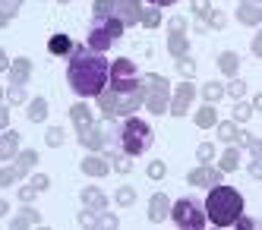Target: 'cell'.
I'll use <instances>...</instances> for the list:
<instances>
[{
  "label": "cell",
  "instance_id": "6da1fadb",
  "mask_svg": "<svg viewBox=\"0 0 262 230\" xmlns=\"http://www.w3.org/2000/svg\"><path fill=\"white\" fill-rule=\"evenodd\" d=\"M107 60L104 54L92 48H73L70 51V66H67V82L70 88L82 95V98H95V95L107 85Z\"/></svg>",
  "mask_w": 262,
  "mask_h": 230
},
{
  "label": "cell",
  "instance_id": "7a4b0ae2",
  "mask_svg": "<svg viewBox=\"0 0 262 230\" xmlns=\"http://www.w3.org/2000/svg\"><path fill=\"white\" fill-rule=\"evenodd\" d=\"M209 189H212V193H209V199H205V218H209L215 227H231L243 215L240 193L231 189V186H221V183H215Z\"/></svg>",
  "mask_w": 262,
  "mask_h": 230
},
{
  "label": "cell",
  "instance_id": "3957f363",
  "mask_svg": "<svg viewBox=\"0 0 262 230\" xmlns=\"http://www.w3.org/2000/svg\"><path fill=\"white\" fill-rule=\"evenodd\" d=\"M117 139H120V148H123V155H142V151L152 148L155 136H152V126H148L145 120L139 117H126L120 123V132H117Z\"/></svg>",
  "mask_w": 262,
  "mask_h": 230
},
{
  "label": "cell",
  "instance_id": "277c9868",
  "mask_svg": "<svg viewBox=\"0 0 262 230\" xmlns=\"http://www.w3.org/2000/svg\"><path fill=\"white\" fill-rule=\"evenodd\" d=\"M98 107L104 117H129V113H136V107L142 104V85L133 88V91H111V88H101L98 95Z\"/></svg>",
  "mask_w": 262,
  "mask_h": 230
},
{
  "label": "cell",
  "instance_id": "5b68a950",
  "mask_svg": "<svg viewBox=\"0 0 262 230\" xmlns=\"http://www.w3.org/2000/svg\"><path fill=\"white\" fill-rule=\"evenodd\" d=\"M123 29L126 26L120 22L117 16H95V19H92V29H89V48L98 51V54H104L123 35Z\"/></svg>",
  "mask_w": 262,
  "mask_h": 230
},
{
  "label": "cell",
  "instance_id": "8992f818",
  "mask_svg": "<svg viewBox=\"0 0 262 230\" xmlns=\"http://www.w3.org/2000/svg\"><path fill=\"white\" fill-rule=\"evenodd\" d=\"M107 88L111 91H133L139 88V73H136V63H129L126 57H120V60H114L107 66Z\"/></svg>",
  "mask_w": 262,
  "mask_h": 230
},
{
  "label": "cell",
  "instance_id": "52a82bcc",
  "mask_svg": "<svg viewBox=\"0 0 262 230\" xmlns=\"http://www.w3.org/2000/svg\"><path fill=\"white\" fill-rule=\"evenodd\" d=\"M142 85V101L145 107L152 110V113H164L167 110V91H171V85H167L164 76H145V79H139Z\"/></svg>",
  "mask_w": 262,
  "mask_h": 230
},
{
  "label": "cell",
  "instance_id": "ba28073f",
  "mask_svg": "<svg viewBox=\"0 0 262 230\" xmlns=\"http://www.w3.org/2000/svg\"><path fill=\"white\" fill-rule=\"evenodd\" d=\"M139 0H95V7H92L95 16H117L123 26L139 22Z\"/></svg>",
  "mask_w": 262,
  "mask_h": 230
},
{
  "label": "cell",
  "instance_id": "9c48e42d",
  "mask_svg": "<svg viewBox=\"0 0 262 230\" xmlns=\"http://www.w3.org/2000/svg\"><path fill=\"white\" fill-rule=\"evenodd\" d=\"M174 218L177 227H190V230H199L205 224V205L199 199H180L171 205V212H167Z\"/></svg>",
  "mask_w": 262,
  "mask_h": 230
},
{
  "label": "cell",
  "instance_id": "30bf717a",
  "mask_svg": "<svg viewBox=\"0 0 262 230\" xmlns=\"http://www.w3.org/2000/svg\"><path fill=\"white\" fill-rule=\"evenodd\" d=\"M193 95H196V88H193L190 82H180V88L174 91L171 104H167V107H171V113H174V117H183V113H186V107H190V101H193Z\"/></svg>",
  "mask_w": 262,
  "mask_h": 230
},
{
  "label": "cell",
  "instance_id": "8fae6325",
  "mask_svg": "<svg viewBox=\"0 0 262 230\" xmlns=\"http://www.w3.org/2000/svg\"><path fill=\"white\" fill-rule=\"evenodd\" d=\"M76 132H79V142L85 145V148H92V151H98V148H104V132L95 126V123H85V126H76Z\"/></svg>",
  "mask_w": 262,
  "mask_h": 230
},
{
  "label": "cell",
  "instance_id": "7c38bea8",
  "mask_svg": "<svg viewBox=\"0 0 262 230\" xmlns=\"http://www.w3.org/2000/svg\"><path fill=\"white\" fill-rule=\"evenodd\" d=\"M190 183H193V186H199V189L215 186V183H221V170H212V167H196V170H190Z\"/></svg>",
  "mask_w": 262,
  "mask_h": 230
},
{
  "label": "cell",
  "instance_id": "4fadbf2b",
  "mask_svg": "<svg viewBox=\"0 0 262 230\" xmlns=\"http://www.w3.org/2000/svg\"><path fill=\"white\" fill-rule=\"evenodd\" d=\"M167 212H171V202H167V196H164V193H155L152 202H148V221L158 224V221L167 218Z\"/></svg>",
  "mask_w": 262,
  "mask_h": 230
},
{
  "label": "cell",
  "instance_id": "5bb4252c",
  "mask_svg": "<svg viewBox=\"0 0 262 230\" xmlns=\"http://www.w3.org/2000/svg\"><path fill=\"white\" fill-rule=\"evenodd\" d=\"M29 73H32V60H29V57L13 60V63H10V85H26Z\"/></svg>",
  "mask_w": 262,
  "mask_h": 230
},
{
  "label": "cell",
  "instance_id": "9a60e30c",
  "mask_svg": "<svg viewBox=\"0 0 262 230\" xmlns=\"http://www.w3.org/2000/svg\"><path fill=\"white\" fill-rule=\"evenodd\" d=\"M73 48H76V44H73V38H70V35H54L51 41H48V51H51L54 57H70Z\"/></svg>",
  "mask_w": 262,
  "mask_h": 230
},
{
  "label": "cell",
  "instance_id": "2e32d148",
  "mask_svg": "<svg viewBox=\"0 0 262 230\" xmlns=\"http://www.w3.org/2000/svg\"><path fill=\"white\" fill-rule=\"evenodd\" d=\"M79 167H82V174H89V177H104L107 170H111V167H107V161H104V158H98V155H89Z\"/></svg>",
  "mask_w": 262,
  "mask_h": 230
},
{
  "label": "cell",
  "instance_id": "e0dca14e",
  "mask_svg": "<svg viewBox=\"0 0 262 230\" xmlns=\"http://www.w3.org/2000/svg\"><path fill=\"white\" fill-rule=\"evenodd\" d=\"M82 205L92 208V212H101V208H104V193L98 186H85L82 189Z\"/></svg>",
  "mask_w": 262,
  "mask_h": 230
},
{
  "label": "cell",
  "instance_id": "ac0fdd59",
  "mask_svg": "<svg viewBox=\"0 0 262 230\" xmlns=\"http://www.w3.org/2000/svg\"><path fill=\"white\" fill-rule=\"evenodd\" d=\"M237 19L243 26H259V19H262V13H259V4H240V10H237Z\"/></svg>",
  "mask_w": 262,
  "mask_h": 230
},
{
  "label": "cell",
  "instance_id": "d6986e66",
  "mask_svg": "<svg viewBox=\"0 0 262 230\" xmlns=\"http://www.w3.org/2000/svg\"><path fill=\"white\" fill-rule=\"evenodd\" d=\"M38 224H41V215L35 212V208H23L19 218L10 221V227H16V230H19V227H38Z\"/></svg>",
  "mask_w": 262,
  "mask_h": 230
},
{
  "label": "cell",
  "instance_id": "ffe728a7",
  "mask_svg": "<svg viewBox=\"0 0 262 230\" xmlns=\"http://www.w3.org/2000/svg\"><path fill=\"white\" fill-rule=\"evenodd\" d=\"M16 148H19V132H4V139H0V161L13 158Z\"/></svg>",
  "mask_w": 262,
  "mask_h": 230
},
{
  "label": "cell",
  "instance_id": "44dd1931",
  "mask_svg": "<svg viewBox=\"0 0 262 230\" xmlns=\"http://www.w3.org/2000/svg\"><path fill=\"white\" fill-rule=\"evenodd\" d=\"M215 123H218V110H215L212 104H202V107H199V113H196V126L209 129V126H215Z\"/></svg>",
  "mask_w": 262,
  "mask_h": 230
},
{
  "label": "cell",
  "instance_id": "7402d4cb",
  "mask_svg": "<svg viewBox=\"0 0 262 230\" xmlns=\"http://www.w3.org/2000/svg\"><path fill=\"white\" fill-rule=\"evenodd\" d=\"M167 51H171V57L177 60V57H183L190 51V41H186L183 35H167Z\"/></svg>",
  "mask_w": 262,
  "mask_h": 230
},
{
  "label": "cell",
  "instance_id": "603a6c76",
  "mask_svg": "<svg viewBox=\"0 0 262 230\" xmlns=\"http://www.w3.org/2000/svg\"><path fill=\"white\" fill-rule=\"evenodd\" d=\"M139 22H142L145 29H158V26H161V7L139 10Z\"/></svg>",
  "mask_w": 262,
  "mask_h": 230
},
{
  "label": "cell",
  "instance_id": "cb8c5ba5",
  "mask_svg": "<svg viewBox=\"0 0 262 230\" xmlns=\"http://www.w3.org/2000/svg\"><path fill=\"white\" fill-rule=\"evenodd\" d=\"M218 66H221V73H224V76H234V73H237V66H240V57H237V54H231V51H224V54L218 57Z\"/></svg>",
  "mask_w": 262,
  "mask_h": 230
},
{
  "label": "cell",
  "instance_id": "d4e9b609",
  "mask_svg": "<svg viewBox=\"0 0 262 230\" xmlns=\"http://www.w3.org/2000/svg\"><path fill=\"white\" fill-rule=\"evenodd\" d=\"M70 120L76 123V126H85V123H95V120H92V110H89L85 104H73V107H70Z\"/></svg>",
  "mask_w": 262,
  "mask_h": 230
},
{
  "label": "cell",
  "instance_id": "484cf974",
  "mask_svg": "<svg viewBox=\"0 0 262 230\" xmlns=\"http://www.w3.org/2000/svg\"><path fill=\"white\" fill-rule=\"evenodd\" d=\"M23 7V0H0V29H4L10 19H13V13Z\"/></svg>",
  "mask_w": 262,
  "mask_h": 230
},
{
  "label": "cell",
  "instance_id": "4316f807",
  "mask_svg": "<svg viewBox=\"0 0 262 230\" xmlns=\"http://www.w3.org/2000/svg\"><path fill=\"white\" fill-rule=\"evenodd\" d=\"M45 117H48V101H45V98H35V101L29 104V120H32V123H41Z\"/></svg>",
  "mask_w": 262,
  "mask_h": 230
},
{
  "label": "cell",
  "instance_id": "83f0119b",
  "mask_svg": "<svg viewBox=\"0 0 262 230\" xmlns=\"http://www.w3.org/2000/svg\"><path fill=\"white\" fill-rule=\"evenodd\" d=\"M215 129H218V139H224V142H234V139H240V129H237V123H215Z\"/></svg>",
  "mask_w": 262,
  "mask_h": 230
},
{
  "label": "cell",
  "instance_id": "f1b7e54d",
  "mask_svg": "<svg viewBox=\"0 0 262 230\" xmlns=\"http://www.w3.org/2000/svg\"><path fill=\"white\" fill-rule=\"evenodd\" d=\"M26 174V170L19 167V164H13V167H4V170H0V186H10V183H16V180H19Z\"/></svg>",
  "mask_w": 262,
  "mask_h": 230
},
{
  "label": "cell",
  "instance_id": "f546056e",
  "mask_svg": "<svg viewBox=\"0 0 262 230\" xmlns=\"http://www.w3.org/2000/svg\"><path fill=\"white\" fill-rule=\"evenodd\" d=\"M221 95H224V88H221L218 82H205V88H202V98L209 101V104H215V101L221 98Z\"/></svg>",
  "mask_w": 262,
  "mask_h": 230
},
{
  "label": "cell",
  "instance_id": "4dcf8cb0",
  "mask_svg": "<svg viewBox=\"0 0 262 230\" xmlns=\"http://www.w3.org/2000/svg\"><path fill=\"white\" fill-rule=\"evenodd\" d=\"M237 161H240L237 148H228V151L221 155V170H237Z\"/></svg>",
  "mask_w": 262,
  "mask_h": 230
},
{
  "label": "cell",
  "instance_id": "1f68e13d",
  "mask_svg": "<svg viewBox=\"0 0 262 230\" xmlns=\"http://www.w3.org/2000/svg\"><path fill=\"white\" fill-rule=\"evenodd\" d=\"M177 70L186 76V79H193V76H196V63H193L186 54H183V57H177Z\"/></svg>",
  "mask_w": 262,
  "mask_h": 230
},
{
  "label": "cell",
  "instance_id": "d6a6232c",
  "mask_svg": "<svg viewBox=\"0 0 262 230\" xmlns=\"http://www.w3.org/2000/svg\"><path fill=\"white\" fill-rule=\"evenodd\" d=\"M190 7H193V13L202 19V22H205V16H209V10H212L209 0H190Z\"/></svg>",
  "mask_w": 262,
  "mask_h": 230
},
{
  "label": "cell",
  "instance_id": "836d02e7",
  "mask_svg": "<svg viewBox=\"0 0 262 230\" xmlns=\"http://www.w3.org/2000/svg\"><path fill=\"white\" fill-rule=\"evenodd\" d=\"M16 164H19L23 170H29L32 164H38V155H35V151L29 148V151H23V155H19V158H16Z\"/></svg>",
  "mask_w": 262,
  "mask_h": 230
},
{
  "label": "cell",
  "instance_id": "e575fe53",
  "mask_svg": "<svg viewBox=\"0 0 262 230\" xmlns=\"http://www.w3.org/2000/svg\"><path fill=\"white\" fill-rule=\"evenodd\" d=\"M45 142H48L51 148H57V145L63 142V129H57V126H54V129H48V132H45Z\"/></svg>",
  "mask_w": 262,
  "mask_h": 230
},
{
  "label": "cell",
  "instance_id": "d590c367",
  "mask_svg": "<svg viewBox=\"0 0 262 230\" xmlns=\"http://www.w3.org/2000/svg\"><path fill=\"white\" fill-rule=\"evenodd\" d=\"M79 227H98V212H92V208H85V212L79 215Z\"/></svg>",
  "mask_w": 262,
  "mask_h": 230
},
{
  "label": "cell",
  "instance_id": "8d00e7d4",
  "mask_svg": "<svg viewBox=\"0 0 262 230\" xmlns=\"http://www.w3.org/2000/svg\"><path fill=\"white\" fill-rule=\"evenodd\" d=\"M224 22H228V16H224V13H212L209 10V16H205V26H212V29H224Z\"/></svg>",
  "mask_w": 262,
  "mask_h": 230
},
{
  "label": "cell",
  "instance_id": "74e56055",
  "mask_svg": "<svg viewBox=\"0 0 262 230\" xmlns=\"http://www.w3.org/2000/svg\"><path fill=\"white\" fill-rule=\"evenodd\" d=\"M196 158H199L202 164H205V161H212V158H215V145H209V142H202V145L196 148Z\"/></svg>",
  "mask_w": 262,
  "mask_h": 230
},
{
  "label": "cell",
  "instance_id": "f35d334b",
  "mask_svg": "<svg viewBox=\"0 0 262 230\" xmlns=\"http://www.w3.org/2000/svg\"><path fill=\"white\" fill-rule=\"evenodd\" d=\"M253 117V107L250 104H237L234 107V123H243V120H250Z\"/></svg>",
  "mask_w": 262,
  "mask_h": 230
},
{
  "label": "cell",
  "instance_id": "ab89813d",
  "mask_svg": "<svg viewBox=\"0 0 262 230\" xmlns=\"http://www.w3.org/2000/svg\"><path fill=\"white\" fill-rule=\"evenodd\" d=\"M117 202H120V205H133V202H136V193H133L129 186H120V189H117Z\"/></svg>",
  "mask_w": 262,
  "mask_h": 230
},
{
  "label": "cell",
  "instance_id": "60d3db41",
  "mask_svg": "<svg viewBox=\"0 0 262 230\" xmlns=\"http://www.w3.org/2000/svg\"><path fill=\"white\" fill-rule=\"evenodd\" d=\"M10 104H26V88L23 85H10Z\"/></svg>",
  "mask_w": 262,
  "mask_h": 230
},
{
  "label": "cell",
  "instance_id": "b9f144b4",
  "mask_svg": "<svg viewBox=\"0 0 262 230\" xmlns=\"http://www.w3.org/2000/svg\"><path fill=\"white\" fill-rule=\"evenodd\" d=\"M164 170H167V167H164L161 161H152V164H148V180H161Z\"/></svg>",
  "mask_w": 262,
  "mask_h": 230
},
{
  "label": "cell",
  "instance_id": "7bdbcfd3",
  "mask_svg": "<svg viewBox=\"0 0 262 230\" xmlns=\"http://www.w3.org/2000/svg\"><path fill=\"white\" fill-rule=\"evenodd\" d=\"M186 32V19L183 16H174L171 19V35H183Z\"/></svg>",
  "mask_w": 262,
  "mask_h": 230
},
{
  "label": "cell",
  "instance_id": "ee69618b",
  "mask_svg": "<svg viewBox=\"0 0 262 230\" xmlns=\"http://www.w3.org/2000/svg\"><path fill=\"white\" fill-rule=\"evenodd\" d=\"M129 167H133V164H129V155H117V158H114V170H120V174H126Z\"/></svg>",
  "mask_w": 262,
  "mask_h": 230
},
{
  "label": "cell",
  "instance_id": "f6af8a7d",
  "mask_svg": "<svg viewBox=\"0 0 262 230\" xmlns=\"http://www.w3.org/2000/svg\"><path fill=\"white\" fill-rule=\"evenodd\" d=\"M98 227H117V218L104 215V208H101V212H98Z\"/></svg>",
  "mask_w": 262,
  "mask_h": 230
},
{
  "label": "cell",
  "instance_id": "bcb514c9",
  "mask_svg": "<svg viewBox=\"0 0 262 230\" xmlns=\"http://www.w3.org/2000/svg\"><path fill=\"white\" fill-rule=\"evenodd\" d=\"M32 189H35V193H38V189H48V177L45 174H38V177H32V183H29Z\"/></svg>",
  "mask_w": 262,
  "mask_h": 230
},
{
  "label": "cell",
  "instance_id": "7dc6e473",
  "mask_svg": "<svg viewBox=\"0 0 262 230\" xmlns=\"http://www.w3.org/2000/svg\"><path fill=\"white\" fill-rule=\"evenodd\" d=\"M243 91H247V85H243L240 79H234L231 82V98H243Z\"/></svg>",
  "mask_w": 262,
  "mask_h": 230
},
{
  "label": "cell",
  "instance_id": "c3c4849f",
  "mask_svg": "<svg viewBox=\"0 0 262 230\" xmlns=\"http://www.w3.org/2000/svg\"><path fill=\"white\" fill-rule=\"evenodd\" d=\"M240 139H243V145H247L250 151H259V139L256 136H250V132H247V136H240Z\"/></svg>",
  "mask_w": 262,
  "mask_h": 230
},
{
  "label": "cell",
  "instance_id": "681fc988",
  "mask_svg": "<svg viewBox=\"0 0 262 230\" xmlns=\"http://www.w3.org/2000/svg\"><path fill=\"white\" fill-rule=\"evenodd\" d=\"M7 123H10V107H7L4 101H0V129H4Z\"/></svg>",
  "mask_w": 262,
  "mask_h": 230
},
{
  "label": "cell",
  "instance_id": "f907efd6",
  "mask_svg": "<svg viewBox=\"0 0 262 230\" xmlns=\"http://www.w3.org/2000/svg\"><path fill=\"white\" fill-rule=\"evenodd\" d=\"M250 174L259 180V174H262V167H259V151H253V164H250Z\"/></svg>",
  "mask_w": 262,
  "mask_h": 230
},
{
  "label": "cell",
  "instance_id": "816d5d0a",
  "mask_svg": "<svg viewBox=\"0 0 262 230\" xmlns=\"http://www.w3.org/2000/svg\"><path fill=\"white\" fill-rule=\"evenodd\" d=\"M19 199H23V202L29 205V202L35 199V189H32V186H26V189H19Z\"/></svg>",
  "mask_w": 262,
  "mask_h": 230
},
{
  "label": "cell",
  "instance_id": "f5cc1de1",
  "mask_svg": "<svg viewBox=\"0 0 262 230\" xmlns=\"http://www.w3.org/2000/svg\"><path fill=\"white\" fill-rule=\"evenodd\" d=\"M4 70H10V57H7L4 48H0V73H4Z\"/></svg>",
  "mask_w": 262,
  "mask_h": 230
},
{
  "label": "cell",
  "instance_id": "db71d44e",
  "mask_svg": "<svg viewBox=\"0 0 262 230\" xmlns=\"http://www.w3.org/2000/svg\"><path fill=\"white\" fill-rule=\"evenodd\" d=\"M234 224H237V227H243V230H250V227H253V221H250V218H243V215H240Z\"/></svg>",
  "mask_w": 262,
  "mask_h": 230
},
{
  "label": "cell",
  "instance_id": "11a10c76",
  "mask_svg": "<svg viewBox=\"0 0 262 230\" xmlns=\"http://www.w3.org/2000/svg\"><path fill=\"white\" fill-rule=\"evenodd\" d=\"M171 4H177V0H148V7H171Z\"/></svg>",
  "mask_w": 262,
  "mask_h": 230
},
{
  "label": "cell",
  "instance_id": "9f6ffc18",
  "mask_svg": "<svg viewBox=\"0 0 262 230\" xmlns=\"http://www.w3.org/2000/svg\"><path fill=\"white\" fill-rule=\"evenodd\" d=\"M7 212H10V205H7V199H0V218H4Z\"/></svg>",
  "mask_w": 262,
  "mask_h": 230
},
{
  "label": "cell",
  "instance_id": "6f0895ef",
  "mask_svg": "<svg viewBox=\"0 0 262 230\" xmlns=\"http://www.w3.org/2000/svg\"><path fill=\"white\" fill-rule=\"evenodd\" d=\"M243 4H259V0H243Z\"/></svg>",
  "mask_w": 262,
  "mask_h": 230
},
{
  "label": "cell",
  "instance_id": "680465c9",
  "mask_svg": "<svg viewBox=\"0 0 262 230\" xmlns=\"http://www.w3.org/2000/svg\"><path fill=\"white\" fill-rule=\"evenodd\" d=\"M60 4H67V0H60Z\"/></svg>",
  "mask_w": 262,
  "mask_h": 230
},
{
  "label": "cell",
  "instance_id": "91938a15",
  "mask_svg": "<svg viewBox=\"0 0 262 230\" xmlns=\"http://www.w3.org/2000/svg\"><path fill=\"white\" fill-rule=\"evenodd\" d=\"M0 95H4V88H0Z\"/></svg>",
  "mask_w": 262,
  "mask_h": 230
}]
</instances>
